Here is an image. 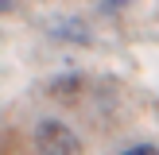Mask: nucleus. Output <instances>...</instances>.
<instances>
[{
    "label": "nucleus",
    "mask_w": 159,
    "mask_h": 155,
    "mask_svg": "<svg viewBox=\"0 0 159 155\" xmlns=\"http://www.w3.org/2000/svg\"><path fill=\"white\" fill-rule=\"evenodd\" d=\"M35 147H39V155H78L82 151V140L62 120H43L35 128Z\"/></svg>",
    "instance_id": "f257e3e1"
},
{
    "label": "nucleus",
    "mask_w": 159,
    "mask_h": 155,
    "mask_svg": "<svg viewBox=\"0 0 159 155\" xmlns=\"http://www.w3.org/2000/svg\"><path fill=\"white\" fill-rule=\"evenodd\" d=\"M120 155H159V151L148 147V144H140V147H128V151H120Z\"/></svg>",
    "instance_id": "f03ea898"
},
{
    "label": "nucleus",
    "mask_w": 159,
    "mask_h": 155,
    "mask_svg": "<svg viewBox=\"0 0 159 155\" xmlns=\"http://www.w3.org/2000/svg\"><path fill=\"white\" fill-rule=\"evenodd\" d=\"M124 4V0H105V8H109V12H113V8H120Z\"/></svg>",
    "instance_id": "7ed1b4c3"
},
{
    "label": "nucleus",
    "mask_w": 159,
    "mask_h": 155,
    "mask_svg": "<svg viewBox=\"0 0 159 155\" xmlns=\"http://www.w3.org/2000/svg\"><path fill=\"white\" fill-rule=\"evenodd\" d=\"M8 8H12V0H0V12H8Z\"/></svg>",
    "instance_id": "20e7f679"
}]
</instances>
